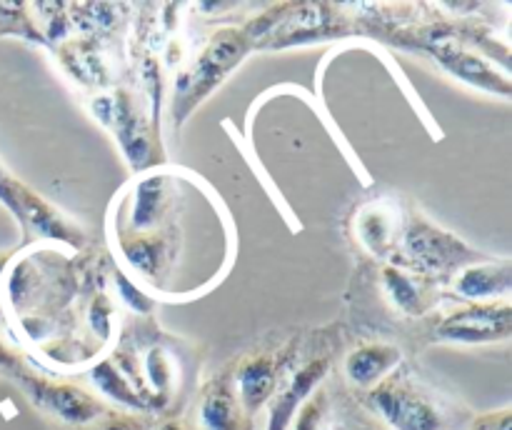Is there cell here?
Here are the masks:
<instances>
[{"label": "cell", "mask_w": 512, "mask_h": 430, "mask_svg": "<svg viewBox=\"0 0 512 430\" xmlns=\"http://www.w3.org/2000/svg\"><path fill=\"white\" fill-rule=\"evenodd\" d=\"M373 400L380 413H383V418L395 430L443 428V418H440V410L435 408L433 400L415 393V390L400 388V385H385V388L375 390Z\"/></svg>", "instance_id": "obj_1"}, {"label": "cell", "mask_w": 512, "mask_h": 430, "mask_svg": "<svg viewBox=\"0 0 512 430\" xmlns=\"http://www.w3.org/2000/svg\"><path fill=\"white\" fill-rule=\"evenodd\" d=\"M443 333L448 338L465 340V343H480L490 338H505L510 333V308H475L453 315L445 323Z\"/></svg>", "instance_id": "obj_2"}, {"label": "cell", "mask_w": 512, "mask_h": 430, "mask_svg": "<svg viewBox=\"0 0 512 430\" xmlns=\"http://www.w3.org/2000/svg\"><path fill=\"white\" fill-rule=\"evenodd\" d=\"M35 398L43 408H48L58 418L68 420V423H88L98 415V405L88 395L73 388H63V385H40L35 390Z\"/></svg>", "instance_id": "obj_3"}, {"label": "cell", "mask_w": 512, "mask_h": 430, "mask_svg": "<svg viewBox=\"0 0 512 430\" xmlns=\"http://www.w3.org/2000/svg\"><path fill=\"white\" fill-rule=\"evenodd\" d=\"M393 360H395L393 350H385V348L358 350L355 355H350L348 373L355 383L370 385L375 383V380H378L390 365H393Z\"/></svg>", "instance_id": "obj_4"}, {"label": "cell", "mask_w": 512, "mask_h": 430, "mask_svg": "<svg viewBox=\"0 0 512 430\" xmlns=\"http://www.w3.org/2000/svg\"><path fill=\"white\" fill-rule=\"evenodd\" d=\"M410 250H415V255L420 260H425L430 265H438V268L440 265H448L450 258L455 260V253H463L460 243L443 238V235L433 233L428 228L418 235H410Z\"/></svg>", "instance_id": "obj_5"}, {"label": "cell", "mask_w": 512, "mask_h": 430, "mask_svg": "<svg viewBox=\"0 0 512 430\" xmlns=\"http://www.w3.org/2000/svg\"><path fill=\"white\" fill-rule=\"evenodd\" d=\"M510 285V268L503 265L500 270L493 268H480V270H470V273L463 275L460 280V290L465 295H490V293H500V290H508Z\"/></svg>", "instance_id": "obj_6"}, {"label": "cell", "mask_w": 512, "mask_h": 430, "mask_svg": "<svg viewBox=\"0 0 512 430\" xmlns=\"http://www.w3.org/2000/svg\"><path fill=\"white\" fill-rule=\"evenodd\" d=\"M240 385H243V395L248 405H260L268 398L270 388H273V373H270L268 365H253L243 373Z\"/></svg>", "instance_id": "obj_7"}, {"label": "cell", "mask_w": 512, "mask_h": 430, "mask_svg": "<svg viewBox=\"0 0 512 430\" xmlns=\"http://www.w3.org/2000/svg\"><path fill=\"white\" fill-rule=\"evenodd\" d=\"M203 423L208 430H233V408L230 400L215 395L203 405Z\"/></svg>", "instance_id": "obj_8"}, {"label": "cell", "mask_w": 512, "mask_h": 430, "mask_svg": "<svg viewBox=\"0 0 512 430\" xmlns=\"http://www.w3.org/2000/svg\"><path fill=\"white\" fill-rule=\"evenodd\" d=\"M473 430H510V413L490 415V418L480 420Z\"/></svg>", "instance_id": "obj_9"}, {"label": "cell", "mask_w": 512, "mask_h": 430, "mask_svg": "<svg viewBox=\"0 0 512 430\" xmlns=\"http://www.w3.org/2000/svg\"><path fill=\"white\" fill-rule=\"evenodd\" d=\"M318 425H320V405H308L305 413L300 415L298 428L295 430H318Z\"/></svg>", "instance_id": "obj_10"}, {"label": "cell", "mask_w": 512, "mask_h": 430, "mask_svg": "<svg viewBox=\"0 0 512 430\" xmlns=\"http://www.w3.org/2000/svg\"><path fill=\"white\" fill-rule=\"evenodd\" d=\"M103 430H140L135 423H110Z\"/></svg>", "instance_id": "obj_11"}, {"label": "cell", "mask_w": 512, "mask_h": 430, "mask_svg": "<svg viewBox=\"0 0 512 430\" xmlns=\"http://www.w3.org/2000/svg\"><path fill=\"white\" fill-rule=\"evenodd\" d=\"M163 430H180V428H178V425H173V423H170V425H165Z\"/></svg>", "instance_id": "obj_12"}]
</instances>
